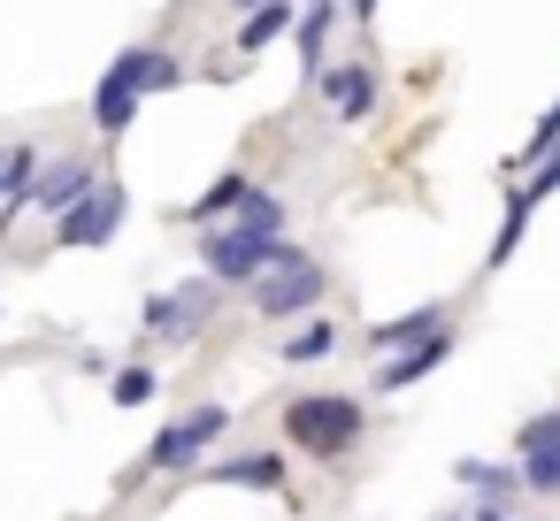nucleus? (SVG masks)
I'll use <instances>...</instances> for the list:
<instances>
[{"label":"nucleus","mask_w":560,"mask_h":521,"mask_svg":"<svg viewBox=\"0 0 560 521\" xmlns=\"http://www.w3.org/2000/svg\"><path fill=\"white\" fill-rule=\"evenodd\" d=\"M284 429H292V445L300 452H315V460H346L353 445H361V406L353 399H338V391H323V399H292L284 406Z\"/></svg>","instance_id":"1"},{"label":"nucleus","mask_w":560,"mask_h":521,"mask_svg":"<svg viewBox=\"0 0 560 521\" xmlns=\"http://www.w3.org/2000/svg\"><path fill=\"white\" fill-rule=\"evenodd\" d=\"M323 292H330V276H323V261H307L300 246H284V253L254 276V307H261V322H292V315L323 307Z\"/></svg>","instance_id":"2"},{"label":"nucleus","mask_w":560,"mask_h":521,"mask_svg":"<svg viewBox=\"0 0 560 521\" xmlns=\"http://www.w3.org/2000/svg\"><path fill=\"white\" fill-rule=\"evenodd\" d=\"M208 284H238V276H261L277 253H284V238H261V230H246V223H231V230H208Z\"/></svg>","instance_id":"3"},{"label":"nucleus","mask_w":560,"mask_h":521,"mask_svg":"<svg viewBox=\"0 0 560 521\" xmlns=\"http://www.w3.org/2000/svg\"><path fill=\"white\" fill-rule=\"evenodd\" d=\"M116 223H124V185H93L85 200H70L62 208V230H55V246H70V253H85V246H108L116 238Z\"/></svg>","instance_id":"4"},{"label":"nucleus","mask_w":560,"mask_h":521,"mask_svg":"<svg viewBox=\"0 0 560 521\" xmlns=\"http://www.w3.org/2000/svg\"><path fill=\"white\" fill-rule=\"evenodd\" d=\"M215 307H223V284H208V276H200V284H177L170 299H154L139 322H147L154 338H200V330L215 322Z\"/></svg>","instance_id":"5"},{"label":"nucleus","mask_w":560,"mask_h":521,"mask_svg":"<svg viewBox=\"0 0 560 521\" xmlns=\"http://www.w3.org/2000/svg\"><path fill=\"white\" fill-rule=\"evenodd\" d=\"M223 429H231L223 406H192V414H177V422L147 445V467H185V460H200V445H215Z\"/></svg>","instance_id":"6"},{"label":"nucleus","mask_w":560,"mask_h":521,"mask_svg":"<svg viewBox=\"0 0 560 521\" xmlns=\"http://www.w3.org/2000/svg\"><path fill=\"white\" fill-rule=\"evenodd\" d=\"M93 185H101V169L70 154V162H55L47 177H32V192H24V208H47V215H62V208H70V200H85Z\"/></svg>","instance_id":"7"},{"label":"nucleus","mask_w":560,"mask_h":521,"mask_svg":"<svg viewBox=\"0 0 560 521\" xmlns=\"http://www.w3.org/2000/svg\"><path fill=\"white\" fill-rule=\"evenodd\" d=\"M108 70H116V78H124L139 100H147V93H170V85L185 78V62H177L170 47H131V55H116Z\"/></svg>","instance_id":"8"},{"label":"nucleus","mask_w":560,"mask_h":521,"mask_svg":"<svg viewBox=\"0 0 560 521\" xmlns=\"http://www.w3.org/2000/svg\"><path fill=\"white\" fill-rule=\"evenodd\" d=\"M315 85H323V100L346 116V123H361L369 108H376V78H369V62H338V70H315Z\"/></svg>","instance_id":"9"},{"label":"nucleus","mask_w":560,"mask_h":521,"mask_svg":"<svg viewBox=\"0 0 560 521\" xmlns=\"http://www.w3.org/2000/svg\"><path fill=\"white\" fill-rule=\"evenodd\" d=\"M445 353H453V322H445V330H430L422 345H407L399 360H384V368H376V391H407V383H422L430 368H445Z\"/></svg>","instance_id":"10"},{"label":"nucleus","mask_w":560,"mask_h":521,"mask_svg":"<svg viewBox=\"0 0 560 521\" xmlns=\"http://www.w3.org/2000/svg\"><path fill=\"white\" fill-rule=\"evenodd\" d=\"M131 123H139V93L108 70V78H101V93H93V131H101V139H124Z\"/></svg>","instance_id":"11"},{"label":"nucleus","mask_w":560,"mask_h":521,"mask_svg":"<svg viewBox=\"0 0 560 521\" xmlns=\"http://www.w3.org/2000/svg\"><path fill=\"white\" fill-rule=\"evenodd\" d=\"M292 16H300L292 0H269V9H246V16H238V55H261L269 39H284V32H292Z\"/></svg>","instance_id":"12"},{"label":"nucleus","mask_w":560,"mask_h":521,"mask_svg":"<svg viewBox=\"0 0 560 521\" xmlns=\"http://www.w3.org/2000/svg\"><path fill=\"white\" fill-rule=\"evenodd\" d=\"M430 330H445V307H415V315H399V322H376L369 345H376V353H384V345H422Z\"/></svg>","instance_id":"13"},{"label":"nucleus","mask_w":560,"mask_h":521,"mask_svg":"<svg viewBox=\"0 0 560 521\" xmlns=\"http://www.w3.org/2000/svg\"><path fill=\"white\" fill-rule=\"evenodd\" d=\"M215 483H261V490H284V460H277V452H246V460H223Z\"/></svg>","instance_id":"14"},{"label":"nucleus","mask_w":560,"mask_h":521,"mask_svg":"<svg viewBox=\"0 0 560 521\" xmlns=\"http://www.w3.org/2000/svg\"><path fill=\"white\" fill-rule=\"evenodd\" d=\"M246 192H254V177H238V169H231V177H215V185L192 200V223H215V215H231Z\"/></svg>","instance_id":"15"},{"label":"nucleus","mask_w":560,"mask_h":521,"mask_svg":"<svg viewBox=\"0 0 560 521\" xmlns=\"http://www.w3.org/2000/svg\"><path fill=\"white\" fill-rule=\"evenodd\" d=\"M514 483L522 490H560V445H537V452H522V467H514Z\"/></svg>","instance_id":"16"},{"label":"nucleus","mask_w":560,"mask_h":521,"mask_svg":"<svg viewBox=\"0 0 560 521\" xmlns=\"http://www.w3.org/2000/svg\"><path fill=\"white\" fill-rule=\"evenodd\" d=\"M460 483H468V490H483V506H499L506 490H522V483H514V467H491V460H460Z\"/></svg>","instance_id":"17"},{"label":"nucleus","mask_w":560,"mask_h":521,"mask_svg":"<svg viewBox=\"0 0 560 521\" xmlns=\"http://www.w3.org/2000/svg\"><path fill=\"white\" fill-rule=\"evenodd\" d=\"M238 223H246V230H261V238H277V230H284V208H277V192H261V185H254V192L238 200Z\"/></svg>","instance_id":"18"},{"label":"nucleus","mask_w":560,"mask_h":521,"mask_svg":"<svg viewBox=\"0 0 560 521\" xmlns=\"http://www.w3.org/2000/svg\"><path fill=\"white\" fill-rule=\"evenodd\" d=\"M330 345H338V330H330V322H307V330H300V338H292V345H284V360H292V368H300V360H323V353H330Z\"/></svg>","instance_id":"19"},{"label":"nucleus","mask_w":560,"mask_h":521,"mask_svg":"<svg viewBox=\"0 0 560 521\" xmlns=\"http://www.w3.org/2000/svg\"><path fill=\"white\" fill-rule=\"evenodd\" d=\"M108 391H116V406H147L154 399V368H116Z\"/></svg>","instance_id":"20"},{"label":"nucleus","mask_w":560,"mask_h":521,"mask_svg":"<svg viewBox=\"0 0 560 521\" xmlns=\"http://www.w3.org/2000/svg\"><path fill=\"white\" fill-rule=\"evenodd\" d=\"M522 452H537V445H560V414H537V422H522V437H514Z\"/></svg>","instance_id":"21"},{"label":"nucleus","mask_w":560,"mask_h":521,"mask_svg":"<svg viewBox=\"0 0 560 521\" xmlns=\"http://www.w3.org/2000/svg\"><path fill=\"white\" fill-rule=\"evenodd\" d=\"M353 16H361V24H376V0H353Z\"/></svg>","instance_id":"22"},{"label":"nucleus","mask_w":560,"mask_h":521,"mask_svg":"<svg viewBox=\"0 0 560 521\" xmlns=\"http://www.w3.org/2000/svg\"><path fill=\"white\" fill-rule=\"evenodd\" d=\"M483 521H514V513H506V506H483Z\"/></svg>","instance_id":"23"},{"label":"nucleus","mask_w":560,"mask_h":521,"mask_svg":"<svg viewBox=\"0 0 560 521\" xmlns=\"http://www.w3.org/2000/svg\"><path fill=\"white\" fill-rule=\"evenodd\" d=\"M231 9H238V16H246V9H269V0H231Z\"/></svg>","instance_id":"24"},{"label":"nucleus","mask_w":560,"mask_h":521,"mask_svg":"<svg viewBox=\"0 0 560 521\" xmlns=\"http://www.w3.org/2000/svg\"><path fill=\"white\" fill-rule=\"evenodd\" d=\"M0 200H9V169H0Z\"/></svg>","instance_id":"25"},{"label":"nucleus","mask_w":560,"mask_h":521,"mask_svg":"<svg viewBox=\"0 0 560 521\" xmlns=\"http://www.w3.org/2000/svg\"><path fill=\"white\" fill-rule=\"evenodd\" d=\"M430 521H460V513H430Z\"/></svg>","instance_id":"26"}]
</instances>
